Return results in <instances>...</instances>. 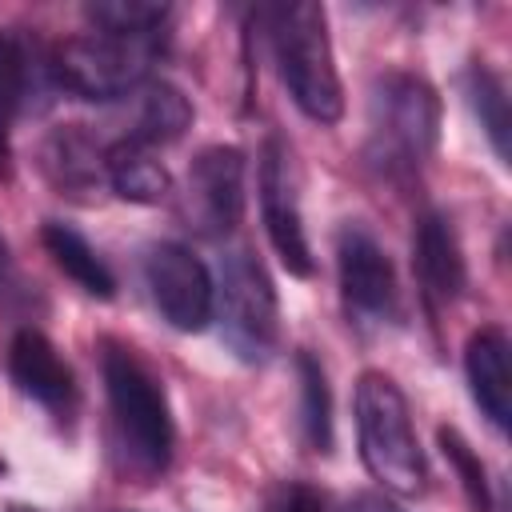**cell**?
<instances>
[{"instance_id": "obj_1", "label": "cell", "mask_w": 512, "mask_h": 512, "mask_svg": "<svg viewBox=\"0 0 512 512\" xmlns=\"http://www.w3.org/2000/svg\"><path fill=\"white\" fill-rule=\"evenodd\" d=\"M100 376H104L108 428H112V452L120 472L136 480L164 476L172 464L176 428H172V408L160 376L124 340L100 344Z\"/></svg>"}, {"instance_id": "obj_2", "label": "cell", "mask_w": 512, "mask_h": 512, "mask_svg": "<svg viewBox=\"0 0 512 512\" xmlns=\"http://www.w3.org/2000/svg\"><path fill=\"white\" fill-rule=\"evenodd\" d=\"M268 40L292 104L316 124H336L344 116V84L336 72L324 4H276L268 12Z\"/></svg>"}, {"instance_id": "obj_3", "label": "cell", "mask_w": 512, "mask_h": 512, "mask_svg": "<svg viewBox=\"0 0 512 512\" xmlns=\"http://www.w3.org/2000/svg\"><path fill=\"white\" fill-rule=\"evenodd\" d=\"M356 440H360V460L368 468V476L396 496H416L424 492L428 480V464H424V448L416 440L412 428V412L408 400L400 392V384L388 372H360L356 380Z\"/></svg>"}, {"instance_id": "obj_4", "label": "cell", "mask_w": 512, "mask_h": 512, "mask_svg": "<svg viewBox=\"0 0 512 512\" xmlns=\"http://www.w3.org/2000/svg\"><path fill=\"white\" fill-rule=\"evenodd\" d=\"M440 140V96L424 76L384 72L368 96V160L384 176H412Z\"/></svg>"}, {"instance_id": "obj_5", "label": "cell", "mask_w": 512, "mask_h": 512, "mask_svg": "<svg viewBox=\"0 0 512 512\" xmlns=\"http://www.w3.org/2000/svg\"><path fill=\"white\" fill-rule=\"evenodd\" d=\"M164 52V32L156 36H112V32H84L56 44L48 68L52 80L80 96V100H120L144 88L156 56Z\"/></svg>"}, {"instance_id": "obj_6", "label": "cell", "mask_w": 512, "mask_h": 512, "mask_svg": "<svg viewBox=\"0 0 512 512\" xmlns=\"http://www.w3.org/2000/svg\"><path fill=\"white\" fill-rule=\"evenodd\" d=\"M216 312L224 324V340L240 360L264 364L276 352L280 344L276 284L248 248H236L224 256L220 284H216Z\"/></svg>"}, {"instance_id": "obj_7", "label": "cell", "mask_w": 512, "mask_h": 512, "mask_svg": "<svg viewBox=\"0 0 512 512\" xmlns=\"http://www.w3.org/2000/svg\"><path fill=\"white\" fill-rule=\"evenodd\" d=\"M144 280L156 312L176 332H200L216 316V280L192 248L176 240L152 244L144 256Z\"/></svg>"}, {"instance_id": "obj_8", "label": "cell", "mask_w": 512, "mask_h": 512, "mask_svg": "<svg viewBox=\"0 0 512 512\" xmlns=\"http://www.w3.org/2000/svg\"><path fill=\"white\" fill-rule=\"evenodd\" d=\"M260 212L264 232L292 276H312V244L304 232L300 208V176L284 136H268L260 148Z\"/></svg>"}, {"instance_id": "obj_9", "label": "cell", "mask_w": 512, "mask_h": 512, "mask_svg": "<svg viewBox=\"0 0 512 512\" xmlns=\"http://www.w3.org/2000/svg\"><path fill=\"white\" fill-rule=\"evenodd\" d=\"M184 224L208 240H224L244 216V152L232 144L204 148L184 180Z\"/></svg>"}, {"instance_id": "obj_10", "label": "cell", "mask_w": 512, "mask_h": 512, "mask_svg": "<svg viewBox=\"0 0 512 512\" xmlns=\"http://www.w3.org/2000/svg\"><path fill=\"white\" fill-rule=\"evenodd\" d=\"M336 280L348 312L368 316V320H388L396 316L400 288H396V268L384 252V244L364 228V224H344L336 236Z\"/></svg>"}, {"instance_id": "obj_11", "label": "cell", "mask_w": 512, "mask_h": 512, "mask_svg": "<svg viewBox=\"0 0 512 512\" xmlns=\"http://www.w3.org/2000/svg\"><path fill=\"white\" fill-rule=\"evenodd\" d=\"M8 376L40 408H48L56 416H72L76 396H80L76 392V372L44 332L20 328L12 336V344H8Z\"/></svg>"}, {"instance_id": "obj_12", "label": "cell", "mask_w": 512, "mask_h": 512, "mask_svg": "<svg viewBox=\"0 0 512 512\" xmlns=\"http://www.w3.org/2000/svg\"><path fill=\"white\" fill-rule=\"evenodd\" d=\"M412 272L420 284V296L432 308H448L460 300L464 284H468V268H464V248L460 236L452 228V220L444 212H424L416 220L412 232Z\"/></svg>"}, {"instance_id": "obj_13", "label": "cell", "mask_w": 512, "mask_h": 512, "mask_svg": "<svg viewBox=\"0 0 512 512\" xmlns=\"http://www.w3.org/2000/svg\"><path fill=\"white\" fill-rule=\"evenodd\" d=\"M40 168L48 184L68 200H92L104 180V148L88 136L84 124H60L40 148Z\"/></svg>"}, {"instance_id": "obj_14", "label": "cell", "mask_w": 512, "mask_h": 512, "mask_svg": "<svg viewBox=\"0 0 512 512\" xmlns=\"http://www.w3.org/2000/svg\"><path fill=\"white\" fill-rule=\"evenodd\" d=\"M464 372L472 384V400L488 416L496 432L512 420V372H508V336L500 324H484L464 344Z\"/></svg>"}, {"instance_id": "obj_15", "label": "cell", "mask_w": 512, "mask_h": 512, "mask_svg": "<svg viewBox=\"0 0 512 512\" xmlns=\"http://www.w3.org/2000/svg\"><path fill=\"white\" fill-rule=\"evenodd\" d=\"M104 180L128 204H160L172 192L164 160H156V148L140 144L136 136H120L104 148Z\"/></svg>"}, {"instance_id": "obj_16", "label": "cell", "mask_w": 512, "mask_h": 512, "mask_svg": "<svg viewBox=\"0 0 512 512\" xmlns=\"http://www.w3.org/2000/svg\"><path fill=\"white\" fill-rule=\"evenodd\" d=\"M40 240H44V248H48V256H52V264H56L80 292H88V296H96V300H112L116 276H112V268L96 256V248H92L76 228L60 224V220H48L44 232H40Z\"/></svg>"}, {"instance_id": "obj_17", "label": "cell", "mask_w": 512, "mask_h": 512, "mask_svg": "<svg viewBox=\"0 0 512 512\" xmlns=\"http://www.w3.org/2000/svg\"><path fill=\"white\" fill-rule=\"evenodd\" d=\"M192 128V100L168 84V80H152L140 88V104H136V124L128 136H136L140 144L156 148V144H172Z\"/></svg>"}, {"instance_id": "obj_18", "label": "cell", "mask_w": 512, "mask_h": 512, "mask_svg": "<svg viewBox=\"0 0 512 512\" xmlns=\"http://www.w3.org/2000/svg\"><path fill=\"white\" fill-rule=\"evenodd\" d=\"M296 384H300V432L312 452H332V388L324 364L312 352H296Z\"/></svg>"}, {"instance_id": "obj_19", "label": "cell", "mask_w": 512, "mask_h": 512, "mask_svg": "<svg viewBox=\"0 0 512 512\" xmlns=\"http://www.w3.org/2000/svg\"><path fill=\"white\" fill-rule=\"evenodd\" d=\"M28 92V52L24 44L0 28V180L12 176V124L20 116Z\"/></svg>"}, {"instance_id": "obj_20", "label": "cell", "mask_w": 512, "mask_h": 512, "mask_svg": "<svg viewBox=\"0 0 512 512\" xmlns=\"http://www.w3.org/2000/svg\"><path fill=\"white\" fill-rule=\"evenodd\" d=\"M464 96H468V108L476 112L496 160L508 164V92H504V80L484 60H476L464 76Z\"/></svg>"}, {"instance_id": "obj_21", "label": "cell", "mask_w": 512, "mask_h": 512, "mask_svg": "<svg viewBox=\"0 0 512 512\" xmlns=\"http://www.w3.org/2000/svg\"><path fill=\"white\" fill-rule=\"evenodd\" d=\"M88 24L96 32H112V36H156L168 24V4H152V0H96L84 8Z\"/></svg>"}, {"instance_id": "obj_22", "label": "cell", "mask_w": 512, "mask_h": 512, "mask_svg": "<svg viewBox=\"0 0 512 512\" xmlns=\"http://www.w3.org/2000/svg\"><path fill=\"white\" fill-rule=\"evenodd\" d=\"M436 440H440V452L444 460L452 464V472L460 476V488L468 496V508L472 512H492V492H488V468L480 460V452L452 428V424H440L436 428Z\"/></svg>"}, {"instance_id": "obj_23", "label": "cell", "mask_w": 512, "mask_h": 512, "mask_svg": "<svg viewBox=\"0 0 512 512\" xmlns=\"http://www.w3.org/2000/svg\"><path fill=\"white\" fill-rule=\"evenodd\" d=\"M260 512H328L324 492L312 488L308 480H280L264 492Z\"/></svg>"}, {"instance_id": "obj_24", "label": "cell", "mask_w": 512, "mask_h": 512, "mask_svg": "<svg viewBox=\"0 0 512 512\" xmlns=\"http://www.w3.org/2000/svg\"><path fill=\"white\" fill-rule=\"evenodd\" d=\"M344 512H404V508L392 504L384 492H356V496L344 504Z\"/></svg>"}, {"instance_id": "obj_25", "label": "cell", "mask_w": 512, "mask_h": 512, "mask_svg": "<svg viewBox=\"0 0 512 512\" xmlns=\"http://www.w3.org/2000/svg\"><path fill=\"white\" fill-rule=\"evenodd\" d=\"M4 512H36V508H28V504H12V508H4Z\"/></svg>"}, {"instance_id": "obj_26", "label": "cell", "mask_w": 512, "mask_h": 512, "mask_svg": "<svg viewBox=\"0 0 512 512\" xmlns=\"http://www.w3.org/2000/svg\"><path fill=\"white\" fill-rule=\"evenodd\" d=\"M0 268H4V240H0Z\"/></svg>"}, {"instance_id": "obj_27", "label": "cell", "mask_w": 512, "mask_h": 512, "mask_svg": "<svg viewBox=\"0 0 512 512\" xmlns=\"http://www.w3.org/2000/svg\"><path fill=\"white\" fill-rule=\"evenodd\" d=\"M0 472H4V460H0Z\"/></svg>"}]
</instances>
